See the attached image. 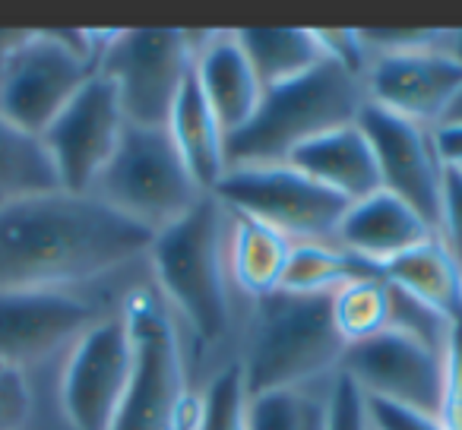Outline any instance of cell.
Listing matches in <instances>:
<instances>
[{"instance_id": "6da1fadb", "label": "cell", "mask_w": 462, "mask_h": 430, "mask_svg": "<svg viewBox=\"0 0 462 430\" xmlns=\"http://www.w3.org/2000/svg\"><path fill=\"white\" fill-rule=\"evenodd\" d=\"M155 234L96 193L0 203V291H67L146 257Z\"/></svg>"}, {"instance_id": "7a4b0ae2", "label": "cell", "mask_w": 462, "mask_h": 430, "mask_svg": "<svg viewBox=\"0 0 462 430\" xmlns=\"http://www.w3.org/2000/svg\"><path fill=\"white\" fill-rule=\"evenodd\" d=\"M365 105V77L323 60L304 77L263 92L251 124L225 140V161L228 168L285 165L308 142L358 121Z\"/></svg>"}, {"instance_id": "3957f363", "label": "cell", "mask_w": 462, "mask_h": 430, "mask_svg": "<svg viewBox=\"0 0 462 430\" xmlns=\"http://www.w3.org/2000/svg\"><path fill=\"white\" fill-rule=\"evenodd\" d=\"M149 263L162 301L203 342H218L231 326L228 209L203 197L184 219L162 228L149 247Z\"/></svg>"}, {"instance_id": "277c9868", "label": "cell", "mask_w": 462, "mask_h": 430, "mask_svg": "<svg viewBox=\"0 0 462 430\" xmlns=\"http://www.w3.org/2000/svg\"><path fill=\"white\" fill-rule=\"evenodd\" d=\"M348 345L333 320V295L273 291L254 310L241 358L247 396L314 386L336 377Z\"/></svg>"}, {"instance_id": "5b68a950", "label": "cell", "mask_w": 462, "mask_h": 430, "mask_svg": "<svg viewBox=\"0 0 462 430\" xmlns=\"http://www.w3.org/2000/svg\"><path fill=\"white\" fill-rule=\"evenodd\" d=\"M121 316L130 335V377L111 430H184L187 364L178 316L155 285L130 288Z\"/></svg>"}, {"instance_id": "8992f818", "label": "cell", "mask_w": 462, "mask_h": 430, "mask_svg": "<svg viewBox=\"0 0 462 430\" xmlns=\"http://www.w3.org/2000/svg\"><path fill=\"white\" fill-rule=\"evenodd\" d=\"M92 193L152 234L184 219L193 206H199V199L209 197L187 171L165 127L134 124H127L121 146Z\"/></svg>"}, {"instance_id": "52a82bcc", "label": "cell", "mask_w": 462, "mask_h": 430, "mask_svg": "<svg viewBox=\"0 0 462 430\" xmlns=\"http://www.w3.org/2000/svg\"><path fill=\"white\" fill-rule=\"evenodd\" d=\"M105 41L96 45L89 32H26L0 67V114L42 136L96 77Z\"/></svg>"}, {"instance_id": "ba28073f", "label": "cell", "mask_w": 462, "mask_h": 430, "mask_svg": "<svg viewBox=\"0 0 462 430\" xmlns=\"http://www.w3.org/2000/svg\"><path fill=\"white\" fill-rule=\"evenodd\" d=\"M199 41L184 29L115 32L98 54V73L111 79L127 124L168 127V117L193 73Z\"/></svg>"}, {"instance_id": "9c48e42d", "label": "cell", "mask_w": 462, "mask_h": 430, "mask_svg": "<svg viewBox=\"0 0 462 430\" xmlns=\"http://www.w3.org/2000/svg\"><path fill=\"white\" fill-rule=\"evenodd\" d=\"M212 197L225 209L276 228L291 244H336L348 203L310 180L295 165L228 168Z\"/></svg>"}, {"instance_id": "30bf717a", "label": "cell", "mask_w": 462, "mask_h": 430, "mask_svg": "<svg viewBox=\"0 0 462 430\" xmlns=\"http://www.w3.org/2000/svg\"><path fill=\"white\" fill-rule=\"evenodd\" d=\"M339 373H346L365 398L440 417L447 352H437L411 335L383 329L374 339L348 345Z\"/></svg>"}, {"instance_id": "8fae6325", "label": "cell", "mask_w": 462, "mask_h": 430, "mask_svg": "<svg viewBox=\"0 0 462 430\" xmlns=\"http://www.w3.org/2000/svg\"><path fill=\"white\" fill-rule=\"evenodd\" d=\"M124 130H127V117H124L121 98L111 79L96 70V77L70 98V105L42 133V142L58 171L60 190H96L111 155L121 146Z\"/></svg>"}, {"instance_id": "7c38bea8", "label": "cell", "mask_w": 462, "mask_h": 430, "mask_svg": "<svg viewBox=\"0 0 462 430\" xmlns=\"http://www.w3.org/2000/svg\"><path fill=\"white\" fill-rule=\"evenodd\" d=\"M130 377L124 316H98L70 345L60 373V405L73 430H111Z\"/></svg>"}, {"instance_id": "4fadbf2b", "label": "cell", "mask_w": 462, "mask_h": 430, "mask_svg": "<svg viewBox=\"0 0 462 430\" xmlns=\"http://www.w3.org/2000/svg\"><path fill=\"white\" fill-rule=\"evenodd\" d=\"M358 127L365 130L374 155H377L383 190L405 199L437 232L447 165L437 152L434 127L405 121V117L390 114L371 102L358 114Z\"/></svg>"}, {"instance_id": "5bb4252c", "label": "cell", "mask_w": 462, "mask_h": 430, "mask_svg": "<svg viewBox=\"0 0 462 430\" xmlns=\"http://www.w3.org/2000/svg\"><path fill=\"white\" fill-rule=\"evenodd\" d=\"M462 89V64L443 48L371 58L365 70L367 102L405 121L437 127Z\"/></svg>"}, {"instance_id": "9a60e30c", "label": "cell", "mask_w": 462, "mask_h": 430, "mask_svg": "<svg viewBox=\"0 0 462 430\" xmlns=\"http://www.w3.org/2000/svg\"><path fill=\"white\" fill-rule=\"evenodd\" d=\"M96 320V307L73 291H0V364L48 358Z\"/></svg>"}, {"instance_id": "2e32d148", "label": "cell", "mask_w": 462, "mask_h": 430, "mask_svg": "<svg viewBox=\"0 0 462 430\" xmlns=\"http://www.w3.org/2000/svg\"><path fill=\"white\" fill-rule=\"evenodd\" d=\"M437 238V232L411 209L405 199L390 190H377L371 197L348 203L346 215L336 232V244L352 257L365 260L380 272L390 260L402 257L405 251Z\"/></svg>"}, {"instance_id": "e0dca14e", "label": "cell", "mask_w": 462, "mask_h": 430, "mask_svg": "<svg viewBox=\"0 0 462 430\" xmlns=\"http://www.w3.org/2000/svg\"><path fill=\"white\" fill-rule=\"evenodd\" d=\"M193 79L216 114L225 140L251 124L263 102V86L235 32H209L197 48Z\"/></svg>"}, {"instance_id": "ac0fdd59", "label": "cell", "mask_w": 462, "mask_h": 430, "mask_svg": "<svg viewBox=\"0 0 462 430\" xmlns=\"http://www.w3.org/2000/svg\"><path fill=\"white\" fill-rule=\"evenodd\" d=\"M289 165L301 168L310 180L327 187L346 203H358V199L383 190L377 155H374L371 140L358 127V121L308 142L291 155Z\"/></svg>"}, {"instance_id": "d6986e66", "label": "cell", "mask_w": 462, "mask_h": 430, "mask_svg": "<svg viewBox=\"0 0 462 430\" xmlns=\"http://www.w3.org/2000/svg\"><path fill=\"white\" fill-rule=\"evenodd\" d=\"M291 241L276 228L238 215L228 209V276L231 288L245 291L247 297L273 295L282 288L285 266H289Z\"/></svg>"}, {"instance_id": "ffe728a7", "label": "cell", "mask_w": 462, "mask_h": 430, "mask_svg": "<svg viewBox=\"0 0 462 430\" xmlns=\"http://www.w3.org/2000/svg\"><path fill=\"white\" fill-rule=\"evenodd\" d=\"M165 130L174 146H178L187 171L199 184V190H216V184L228 171V161H225V130L218 127L216 114L206 105L193 73L187 77L184 89H180L178 102H174Z\"/></svg>"}, {"instance_id": "44dd1931", "label": "cell", "mask_w": 462, "mask_h": 430, "mask_svg": "<svg viewBox=\"0 0 462 430\" xmlns=\"http://www.w3.org/2000/svg\"><path fill=\"white\" fill-rule=\"evenodd\" d=\"M380 276L393 288L418 297L447 320L456 323L462 316V266L440 238H430L405 251L402 257L390 260L386 266H380Z\"/></svg>"}, {"instance_id": "7402d4cb", "label": "cell", "mask_w": 462, "mask_h": 430, "mask_svg": "<svg viewBox=\"0 0 462 430\" xmlns=\"http://www.w3.org/2000/svg\"><path fill=\"white\" fill-rule=\"evenodd\" d=\"M235 35L263 92L291 83L327 60L317 41V29H241Z\"/></svg>"}, {"instance_id": "603a6c76", "label": "cell", "mask_w": 462, "mask_h": 430, "mask_svg": "<svg viewBox=\"0 0 462 430\" xmlns=\"http://www.w3.org/2000/svg\"><path fill=\"white\" fill-rule=\"evenodd\" d=\"M54 190H60V180L42 136L0 114V203Z\"/></svg>"}, {"instance_id": "cb8c5ba5", "label": "cell", "mask_w": 462, "mask_h": 430, "mask_svg": "<svg viewBox=\"0 0 462 430\" xmlns=\"http://www.w3.org/2000/svg\"><path fill=\"white\" fill-rule=\"evenodd\" d=\"M377 272L365 260L352 257L339 244H291L282 291L295 295H336L346 282Z\"/></svg>"}, {"instance_id": "d4e9b609", "label": "cell", "mask_w": 462, "mask_h": 430, "mask_svg": "<svg viewBox=\"0 0 462 430\" xmlns=\"http://www.w3.org/2000/svg\"><path fill=\"white\" fill-rule=\"evenodd\" d=\"M333 320L346 345H358L390 326V285L380 272L358 276L333 295Z\"/></svg>"}, {"instance_id": "484cf974", "label": "cell", "mask_w": 462, "mask_h": 430, "mask_svg": "<svg viewBox=\"0 0 462 430\" xmlns=\"http://www.w3.org/2000/svg\"><path fill=\"white\" fill-rule=\"evenodd\" d=\"M247 430H329V389L298 386L251 396Z\"/></svg>"}, {"instance_id": "4316f807", "label": "cell", "mask_w": 462, "mask_h": 430, "mask_svg": "<svg viewBox=\"0 0 462 430\" xmlns=\"http://www.w3.org/2000/svg\"><path fill=\"white\" fill-rule=\"evenodd\" d=\"M247 383L241 361L225 364L206 383L197 402L193 430H247Z\"/></svg>"}, {"instance_id": "83f0119b", "label": "cell", "mask_w": 462, "mask_h": 430, "mask_svg": "<svg viewBox=\"0 0 462 430\" xmlns=\"http://www.w3.org/2000/svg\"><path fill=\"white\" fill-rule=\"evenodd\" d=\"M386 329H396V333L411 335V339L424 342V345L437 348V352H447L453 320H447V316L437 314L434 307H428V304H421L418 297L405 295V291L390 285V326Z\"/></svg>"}, {"instance_id": "f1b7e54d", "label": "cell", "mask_w": 462, "mask_h": 430, "mask_svg": "<svg viewBox=\"0 0 462 430\" xmlns=\"http://www.w3.org/2000/svg\"><path fill=\"white\" fill-rule=\"evenodd\" d=\"M32 415V386L26 371L0 364V430H23Z\"/></svg>"}, {"instance_id": "f546056e", "label": "cell", "mask_w": 462, "mask_h": 430, "mask_svg": "<svg viewBox=\"0 0 462 430\" xmlns=\"http://www.w3.org/2000/svg\"><path fill=\"white\" fill-rule=\"evenodd\" d=\"M437 238L443 241V247H447L456 257V263L462 266V171L459 168H447V174H443Z\"/></svg>"}, {"instance_id": "4dcf8cb0", "label": "cell", "mask_w": 462, "mask_h": 430, "mask_svg": "<svg viewBox=\"0 0 462 430\" xmlns=\"http://www.w3.org/2000/svg\"><path fill=\"white\" fill-rule=\"evenodd\" d=\"M329 430H371L365 396L346 373H336L329 383Z\"/></svg>"}, {"instance_id": "1f68e13d", "label": "cell", "mask_w": 462, "mask_h": 430, "mask_svg": "<svg viewBox=\"0 0 462 430\" xmlns=\"http://www.w3.org/2000/svg\"><path fill=\"white\" fill-rule=\"evenodd\" d=\"M443 430H462V316L453 323L447 342V386L440 405Z\"/></svg>"}, {"instance_id": "d6a6232c", "label": "cell", "mask_w": 462, "mask_h": 430, "mask_svg": "<svg viewBox=\"0 0 462 430\" xmlns=\"http://www.w3.org/2000/svg\"><path fill=\"white\" fill-rule=\"evenodd\" d=\"M365 408H367V424H371V430H443L440 417L421 415V411L402 408V405L365 398Z\"/></svg>"}, {"instance_id": "836d02e7", "label": "cell", "mask_w": 462, "mask_h": 430, "mask_svg": "<svg viewBox=\"0 0 462 430\" xmlns=\"http://www.w3.org/2000/svg\"><path fill=\"white\" fill-rule=\"evenodd\" d=\"M434 142L447 168H462V124H437Z\"/></svg>"}, {"instance_id": "e575fe53", "label": "cell", "mask_w": 462, "mask_h": 430, "mask_svg": "<svg viewBox=\"0 0 462 430\" xmlns=\"http://www.w3.org/2000/svg\"><path fill=\"white\" fill-rule=\"evenodd\" d=\"M443 51L453 60L462 64V29H447V41H443Z\"/></svg>"}, {"instance_id": "d590c367", "label": "cell", "mask_w": 462, "mask_h": 430, "mask_svg": "<svg viewBox=\"0 0 462 430\" xmlns=\"http://www.w3.org/2000/svg\"><path fill=\"white\" fill-rule=\"evenodd\" d=\"M440 124H462V89H459V96H456V102L449 105L447 117H443Z\"/></svg>"}, {"instance_id": "8d00e7d4", "label": "cell", "mask_w": 462, "mask_h": 430, "mask_svg": "<svg viewBox=\"0 0 462 430\" xmlns=\"http://www.w3.org/2000/svg\"><path fill=\"white\" fill-rule=\"evenodd\" d=\"M459 171H462V168H459Z\"/></svg>"}]
</instances>
